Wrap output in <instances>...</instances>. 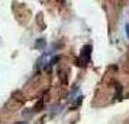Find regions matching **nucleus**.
I'll return each mask as SVG.
<instances>
[{"label": "nucleus", "instance_id": "nucleus-1", "mask_svg": "<svg viewBox=\"0 0 129 124\" xmlns=\"http://www.w3.org/2000/svg\"><path fill=\"white\" fill-rule=\"evenodd\" d=\"M90 55H91V46L90 45H86L83 48L81 55H80V61H78V65H87L90 62Z\"/></svg>", "mask_w": 129, "mask_h": 124}, {"label": "nucleus", "instance_id": "nucleus-2", "mask_svg": "<svg viewBox=\"0 0 129 124\" xmlns=\"http://www.w3.org/2000/svg\"><path fill=\"white\" fill-rule=\"evenodd\" d=\"M126 36H128V39H129V25H126Z\"/></svg>", "mask_w": 129, "mask_h": 124}]
</instances>
